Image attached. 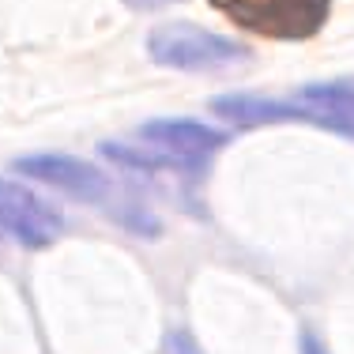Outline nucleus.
<instances>
[{"label":"nucleus","instance_id":"obj_1","mask_svg":"<svg viewBox=\"0 0 354 354\" xmlns=\"http://www.w3.org/2000/svg\"><path fill=\"white\" fill-rule=\"evenodd\" d=\"M147 53L155 64L177 72H226L249 61V49L234 38L204 30L196 23H162L147 35Z\"/></svg>","mask_w":354,"mask_h":354},{"label":"nucleus","instance_id":"obj_2","mask_svg":"<svg viewBox=\"0 0 354 354\" xmlns=\"http://www.w3.org/2000/svg\"><path fill=\"white\" fill-rule=\"evenodd\" d=\"M212 4L230 15L241 30L275 41H301L328 23L332 0H212Z\"/></svg>","mask_w":354,"mask_h":354},{"label":"nucleus","instance_id":"obj_3","mask_svg":"<svg viewBox=\"0 0 354 354\" xmlns=\"http://www.w3.org/2000/svg\"><path fill=\"white\" fill-rule=\"evenodd\" d=\"M61 230L64 218L57 207H49L46 200L23 185L0 177V234H8L27 249H46L61 238Z\"/></svg>","mask_w":354,"mask_h":354},{"label":"nucleus","instance_id":"obj_4","mask_svg":"<svg viewBox=\"0 0 354 354\" xmlns=\"http://www.w3.org/2000/svg\"><path fill=\"white\" fill-rule=\"evenodd\" d=\"M15 170L35 177V181L53 185L61 192H72L83 204L109 207L113 204V192H117L113 181L98 166L83 162V158H72V155H23V158H15Z\"/></svg>","mask_w":354,"mask_h":354},{"label":"nucleus","instance_id":"obj_5","mask_svg":"<svg viewBox=\"0 0 354 354\" xmlns=\"http://www.w3.org/2000/svg\"><path fill=\"white\" fill-rule=\"evenodd\" d=\"M140 140L147 147H158L166 155H177L185 162H204L207 155H215L218 147H226V132L212 129V124L200 121H185V117H158V121H147L140 129Z\"/></svg>","mask_w":354,"mask_h":354},{"label":"nucleus","instance_id":"obj_6","mask_svg":"<svg viewBox=\"0 0 354 354\" xmlns=\"http://www.w3.org/2000/svg\"><path fill=\"white\" fill-rule=\"evenodd\" d=\"M212 109L215 117L230 124H279V121H309V124H320L324 129V117L320 109L306 106V102H283V98H264V95H218L212 98Z\"/></svg>","mask_w":354,"mask_h":354},{"label":"nucleus","instance_id":"obj_7","mask_svg":"<svg viewBox=\"0 0 354 354\" xmlns=\"http://www.w3.org/2000/svg\"><path fill=\"white\" fill-rule=\"evenodd\" d=\"M298 102L320 109L328 132L354 140V83L339 80V83H309L298 91Z\"/></svg>","mask_w":354,"mask_h":354},{"label":"nucleus","instance_id":"obj_8","mask_svg":"<svg viewBox=\"0 0 354 354\" xmlns=\"http://www.w3.org/2000/svg\"><path fill=\"white\" fill-rule=\"evenodd\" d=\"M124 4H129L132 12H158V8H170L177 0H124Z\"/></svg>","mask_w":354,"mask_h":354},{"label":"nucleus","instance_id":"obj_9","mask_svg":"<svg viewBox=\"0 0 354 354\" xmlns=\"http://www.w3.org/2000/svg\"><path fill=\"white\" fill-rule=\"evenodd\" d=\"M301 354H328V351H324V343H320L313 332H306L301 335Z\"/></svg>","mask_w":354,"mask_h":354},{"label":"nucleus","instance_id":"obj_10","mask_svg":"<svg viewBox=\"0 0 354 354\" xmlns=\"http://www.w3.org/2000/svg\"><path fill=\"white\" fill-rule=\"evenodd\" d=\"M170 354H192V343L185 339V335H174V339H170Z\"/></svg>","mask_w":354,"mask_h":354}]
</instances>
